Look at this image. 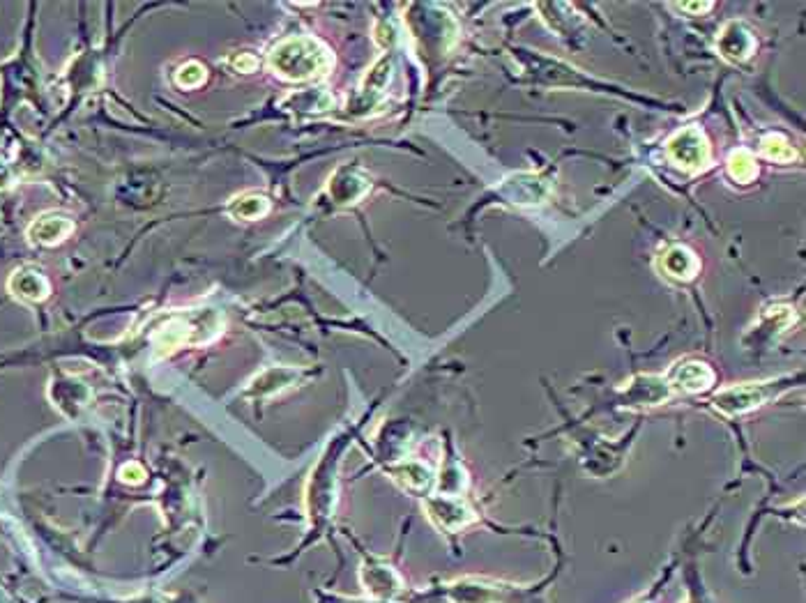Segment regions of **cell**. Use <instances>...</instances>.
<instances>
[{
    "label": "cell",
    "mask_w": 806,
    "mask_h": 603,
    "mask_svg": "<svg viewBox=\"0 0 806 603\" xmlns=\"http://www.w3.org/2000/svg\"><path fill=\"white\" fill-rule=\"evenodd\" d=\"M551 578L537 585H516L505 580L466 576L443 585V597L450 603H539Z\"/></svg>",
    "instance_id": "obj_1"
},
{
    "label": "cell",
    "mask_w": 806,
    "mask_h": 603,
    "mask_svg": "<svg viewBox=\"0 0 806 603\" xmlns=\"http://www.w3.org/2000/svg\"><path fill=\"white\" fill-rule=\"evenodd\" d=\"M332 53L314 37H288L270 53V67L281 79L309 81L328 74Z\"/></svg>",
    "instance_id": "obj_2"
},
{
    "label": "cell",
    "mask_w": 806,
    "mask_h": 603,
    "mask_svg": "<svg viewBox=\"0 0 806 603\" xmlns=\"http://www.w3.org/2000/svg\"><path fill=\"white\" fill-rule=\"evenodd\" d=\"M790 387H793V376L777 380H760V383L731 385L719 389V392L712 396L710 406L714 412H719L721 417L735 419L767 406L770 401H777Z\"/></svg>",
    "instance_id": "obj_3"
},
{
    "label": "cell",
    "mask_w": 806,
    "mask_h": 603,
    "mask_svg": "<svg viewBox=\"0 0 806 603\" xmlns=\"http://www.w3.org/2000/svg\"><path fill=\"white\" fill-rule=\"evenodd\" d=\"M666 155L682 171L696 173L710 164V143L698 127H684L666 143Z\"/></svg>",
    "instance_id": "obj_4"
},
{
    "label": "cell",
    "mask_w": 806,
    "mask_h": 603,
    "mask_svg": "<svg viewBox=\"0 0 806 603\" xmlns=\"http://www.w3.org/2000/svg\"><path fill=\"white\" fill-rule=\"evenodd\" d=\"M664 378L673 392L682 394H705L717 385V373L712 366L696 357H684L675 362Z\"/></svg>",
    "instance_id": "obj_5"
},
{
    "label": "cell",
    "mask_w": 806,
    "mask_h": 603,
    "mask_svg": "<svg viewBox=\"0 0 806 603\" xmlns=\"http://www.w3.org/2000/svg\"><path fill=\"white\" fill-rule=\"evenodd\" d=\"M427 514L443 532H461L468 525L477 523L479 518L459 495H440V498H431L427 502Z\"/></svg>",
    "instance_id": "obj_6"
},
{
    "label": "cell",
    "mask_w": 806,
    "mask_h": 603,
    "mask_svg": "<svg viewBox=\"0 0 806 603\" xmlns=\"http://www.w3.org/2000/svg\"><path fill=\"white\" fill-rule=\"evenodd\" d=\"M717 49L728 63L740 65L754 56L758 49L756 30L747 21H728L717 37Z\"/></svg>",
    "instance_id": "obj_7"
},
{
    "label": "cell",
    "mask_w": 806,
    "mask_h": 603,
    "mask_svg": "<svg viewBox=\"0 0 806 603\" xmlns=\"http://www.w3.org/2000/svg\"><path fill=\"white\" fill-rule=\"evenodd\" d=\"M673 396L664 376H636L627 385L625 406L629 408H655Z\"/></svg>",
    "instance_id": "obj_8"
},
{
    "label": "cell",
    "mask_w": 806,
    "mask_h": 603,
    "mask_svg": "<svg viewBox=\"0 0 806 603\" xmlns=\"http://www.w3.org/2000/svg\"><path fill=\"white\" fill-rule=\"evenodd\" d=\"M659 270L664 274L666 279H673V281H691L701 270V261H698V256L694 251L687 249V247H680V244H675V247L666 249L664 254L659 256Z\"/></svg>",
    "instance_id": "obj_9"
},
{
    "label": "cell",
    "mask_w": 806,
    "mask_h": 603,
    "mask_svg": "<svg viewBox=\"0 0 806 603\" xmlns=\"http://www.w3.org/2000/svg\"><path fill=\"white\" fill-rule=\"evenodd\" d=\"M507 182V198L516 205H537L542 203V198L546 196V185L537 175L530 173H519L512 175Z\"/></svg>",
    "instance_id": "obj_10"
},
{
    "label": "cell",
    "mask_w": 806,
    "mask_h": 603,
    "mask_svg": "<svg viewBox=\"0 0 806 603\" xmlns=\"http://www.w3.org/2000/svg\"><path fill=\"white\" fill-rule=\"evenodd\" d=\"M10 290L19 297V300L40 302L49 295V284L40 272L19 270L14 272V277L10 279Z\"/></svg>",
    "instance_id": "obj_11"
},
{
    "label": "cell",
    "mask_w": 806,
    "mask_h": 603,
    "mask_svg": "<svg viewBox=\"0 0 806 603\" xmlns=\"http://www.w3.org/2000/svg\"><path fill=\"white\" fill-rule=\"evenodd\" d=\"M72 231V221H67L65 217L58 215H47L40 217L33 226L28 228L30 240L37 244H58L60 240H65Z\"/></svg>",
    "instance_id": "obj_12"
},
{
    "label": "cell",
    "mask_w": 806,
    "mask_h": 603,
    "mask_svg": "<svg viewBox=\"0 0 806 603\" xmlns=\"http://www.w3.org/2000/svg\"><path fill=\"white\" fill-rule=\"evenodd\" d=\"M270 212V201L261 194H242L231 203V215L242 221L261 219Z\"/></svg>",
    "instance_id": "obj_13"
},
{
    "label": "cell",
    "mask_w": 806,
    "mask_h": 603,
    "mask_svg": "<svg viewBox=\"0 0 806 603\" xmlns=\"http://www.w3.org/2000/svg\"><path fill=\"white\" fill-rule=\"evenodd\" d=\"M728 173L735 182L740 185H749L758 178V164L756 157L751 155L749 150H735L731 157H728Z\"/></svg>",
    "instance_id": "obj_14"
},
{
    "label": "cell",
    "mask_w": 806,
    "mask_h": 603,
    "mask_svg": "<svg viewBox=\"0 0 806 603\" xmlns=\"http://www.w3.org/2000/svg\"><path fill=\"white\" fill-rule=\"evenodd\" d=\"M760 152H763L765 159H770V162H777V164H790L797 159V150L793 148V143H790L786 136H781V134L765 136V139L760 141Z\"/></svg>",
    "instance_id": "obj_15"
},
{
    "label": "cell",
    "mask_w": 806,
    "mask_h": 603,
    "mask_svg": "<svg viewBox=\"0 0 806 603\" xmlns=\"http://www.w3.org/2000/svg\"><path fill=\"white\" fill-rule=\"evenodd\" d=\"M203 79H205V70H203V65H199V63H187L178 72V83L182 88L201 86Z\"/></svg>",
    "instance_id": "obj_16"
},
{
    "label": "cell",
    "mask_w": 806,
    "mask_h": 603,
    "mask_svg": "<svg viewBox=\"0 0 806 603\" xmlns=\"http://www.w3.org/2000/svg\"><path fill=\"white\" fill-rule=\"evenodd\" d=\"M691 592H689V601L687 603H707L705 597V590H703V583L696 578L694 571H691Z\"/></svg>",
    "instance_id": "obj_17"
},
{
    "label": "cell",
    "mask_w": 806,
    "mask_h": 603,
    "mask_svg": "<svg viewBox=\"0 0 806 603\" xmlns=\"http://www.w3.org/2000/svg\"><path fill=\"white\" fill-rule=\"evenodd\" d=\"M678 10L682 12H694V14H703V12H710L712 10V3H680L675 5Z\"/></svg>",
    "instance_id": "obj_18"
},
{
    "label": "cell",
    "mask_w": 806,
    "mask_h": 603,
    "mask_svg": "<svg viewBox=\"0 0 806 603\" xmlns=\"http://www.w3.org/2000/svg\"><path fill=\"white\" fill-rule=\"evenodd\" d=\"M235 67H238L240 72H252L256 67V60L252 56H242V58L235 60Z\"/></svg>",
    "instance_id": "obj_19"
},
{
    "label": "cell",
    "mask_w": 806,
    "mask_h": 603,
    "mask_svg": "<svg viewBox=\"0 0 806 603\" xmlns=\"http://www.w3.org/2000/svg\"><path fill=\"white\" fill-rule=\"evenodd\" d=\"M655 594H657V590H655V592H650V594H645V597L636 599V601H631V603H655Z\"/></svg>",
    "instance_id": "obj_20"
}]
</instances>
